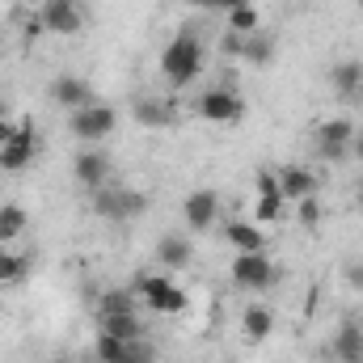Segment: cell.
I'll return each instance as SVG.
<instances>
[{"mask_svg":"<svg viewBox=\"0 0 363 363\" xmlns=\"http://www.w3.org/2000/svg\"><path fill=\"white\" fill-rule=\"evenodd\" d=\"M203 64H207V51H203V38H199L194 30H182L178 38H169L165 51H161V72H165V81L178 85V89H186V85L203 72Z\"/></svg>","mask_w":363,"mask_h":363,"instance_id":"cell-1","label":"cell"},{"mask_svg":"<svg viewBox=\"0 0 363 363\" xmlns=\"http://www.w3.org/2000/svg\"><path fill=\"white\" fill-rule=\"evenodd\" d=\"M131 291H135L152 313H161V317H178V313L190 308V296L182 291L169 274H135V279H131Z\"/></svg>","mask_w":363,"mask_h":363,"instance_id":"cell-2","label":"cell"},{"mask_svg":"<svg viewBox=\"0 0 363 363\" xmlns=\"http://www.w3.org/2000/svg\"><path fill=\"white\" fill-rule=\"evenodd\" d=\"M93 211L101 216V220H140L144 211H148V194L144 190H131V186H123V182H110V186H101V190H93Z\"/></svg>","mask_w":363,"mask_h":363,"instance_id":"cell-3","label":"cell"},{"mask_svg":"<svg viewBox=\"0 0 363 363\" xmlns=\"http://www.w3.org/2000/svg\"><path fill=\"white\" fill-rule=\"evenodd\" d=\"M114 127H118V114L110 106H101V101H89V106H81V110L68 114V131L81 144H101L106 135H114Z\"/></svg>","mask_w":363,"mask_h":363,"instance_id":"cell-4","label":"cell"},{"mask_svg":"<svg viewBox=\"0 0 363 363\" xmlns=\"http://www.w3.org/2000/svg\"><path fill=\"white\" fill-rule=\"evenodd\" d=\"M355 135H359V131H355V123H351L347 114H342V118H325V123H317V157L330 161V165L347 161Z\"/></svg>","mask_w":363,"mask_h":363,"instance_id":"cell-5","label":"cell"},{"mask_svg":"<svg viewBox=\"0 0 363 363\" xmlns=\"http://www.w3.org/2000/svg\"><path fill=\"white\" fill-rule=\"evenodd\" d=\"M279 279V267H274L267 254H237L233 258V283L245 287V291H267Z\"/></svg>","mask_w":363,"mask_h":363,"instance_id":"cell-6","label":"cell"},{"mask_svg":"<svg viewBox=\"0 0 363 363\" xmlns=\"http://www.w3.org/2000/svg\"><path fill=\"white\" fill-rule=\"evenodd\" d=\"M245 97L233 89H207L199 97V118H207V123H241L245 118Z\"/></svg>","mask_w":363,"mask_h":363,"instance_id":"cell-7","label":"cell"},{"mask_svg":"<svg viewBox=\"0 0 363 363\" xmlns=\"http://www.w3.org/2000/svg\"><path fill=\"white\" fill-rule=\"evenodd\" d=\"M38 26L47 34H81L85 9L77 0H47V4H38Z\"/></svg>","mask_w":363,"mask_h":363,"instance_id":"cell-8","label":"cell"},{"mask_svg":"<svg viewBox=\"0 0 363 363\" xmlns=\"http://www.w3.org/2000/svg\"><path fill=\"white\" fill-rule=\"evenodd\" d=\"M34 148H38V135H34V123L26 118V123H17L13 140L0 144V169H4V174H21V169L34 161Z\"/></svg>","mask_w":363,"mask_h":363,"instance_id":"cell-9","label":"cell"},{"mask_svg":"<svg viewBox=\"0 0 363 363\" xmlns=\"http://www.w3.org/2000/svg\"><path fill=\"white\" fill-rule=\"evenodd\" d=\"M72 178L93 194V190L110 186V178H114V161H110L101 148H81V152H77V161H72Z\"/></svg>","mask_w":363,"mask_h":363,"instance_id":"cell-10","label":"cell"},{"mask_svg":"<svg viewBox=\"0 0 363 363\" xmlns=\"http://www.w3.org/2000/svg\"><path fill=\"white\" fill-rule=\"evenodd\" d=\"M182 216H186V228L190 233H207L220 216V194L216 190H194L186 203H182Z\"/></svg>","mask_w":363,"mask_h":363,"instance_id":"cell-11","label":"cell"},{"mask_svg":"<svg viewBox=\"0 0 363 363\" xmlns=\"http://www.w3.org/2000/svg\"><path fill=\"white\" fill-rule=\"evenodd\" d=\"M283 194H279V178L274 174H258V203H254V224H274L283 220Z\"/></svg>","mask_w":363,"mask_h":363,"instance_id":"cell-12","label":"cell"},{"mask_svg":"<svg viewBox=\"0 0 363 363\" xmlns=\"http://www.w3.org/2000/svg\"><path fill=\"white\" fill-rule=\"evenodd\" d=\"M274 178H279V194H283L287 203H300V199L317 194V174L304 169V165H283Z\"/></svg>","mask_w":363,"mask_h":363,"instance_id":"cell-13","label":"cell"},{"mask_svg":"<svg viewBox=\"0 0 363 363\" xmlns=\"http://www.w3.org/2000/svg\"><path fill=\"white\" fill-rule=\"evenodd\" d=\"M51 97H55V106H64L68 114H72V110H81V106H89V101H93L89 81H81L77 72H64V77H55V81H51Z\"/></svg>","mask_w":363,"mask_h":363,"instance_id":"cell-14","label":"cell"},{"mask_svg":"<svg viewBox=\"0 0 363 363\" xmlns=\"http://www.w3.org/2000/svg\"><path fill=\"white\" fill-rule=\"evenodd\" d=\"M224 237H228V245H233L237 254H267V233H262V224H254V220H233V224H224Z\"/></svg>","mask_w":363,"mask_h":363,"instance_id":"cell-15","label":"cell"},{"mask_svg":"<svg viewBox=\"0 0 363 363\" xmlns=\"http://www.w3.org/2000/svg\"><path fill=\"white\" fill-rule=\"evenodd\" d=\"M334 359L338 363H363V325L355 317H347L342 325H338V334H334Z\"/></svg>","mask_w":363,"mask_h":363,"instance_id":"cell-16","label":"cell"},{"mask_svg":"<svg viewBox=\"0 0 363 363\" xmlns=\"http://www.w3.org/2000/svg\"><path fill=\"white\" fill-rule=\"evenodd\" d=\"M157 258H161V267H169V271H186L190 258H194V245H190L186 237H178V233H169V237L157 241Z\"/></svg>","mask_w":363,"mask_h":363,"instance_id":"cell-17","label":"cell"},{"mask_svg":"<svg viewBox=\"0 0 363 363\" xmlns=\"http://www.w3.org/2000/svg\"><path fill=\"white\" fill-rule=\"evenodd\" d=\"M330 85H334V93H342V97L363 93V64L359 60H342V64H334V68H330Z\"/></svg>","mask_w":363,"mask_h":363,"instance_id":"cell-18","label":"cell"},{"mask_svg":"<svg viewBox=\"0 0 363 363\" xmlns=\"http://www.w3.org/2000/svg\"><path fill=\"white\" fill-rule=\"evenodd\" d=\"M26 279H30V254L0 250V287H21Z\"/></svg>","mask_w":363,"mask_h":363,"instance_id":"cell-19","label":"cell"},{"mask_svg":"<svg viewBox=\"0 0 363 363\" xmlns=\"http://www.w3.org/2000/svg\"><path fill=\"white\" fill-rule=\"evenodd\" d=\"M274 330V317L271 308H262V304H250L245 313H241V334L250 338V342H267Z\"/></svg>","mask_w":363,"mask_h":363,"instance_id":"cell-20","label":"cell"},{"mask_svg":"<svg viewBox=\"0 0 363 363\" xmlns=\"http://www.w3.org/2000/svg\"><path fill=\"white\" fill-rule=\"evenodd\" d=\"M131 114H135L140 127H169L174 114H178V106H174V101H152V97H148V101H135Z\"/></svg>","mask_w":363,"mask_h":363,"instance_id":"cell-21","label":"cell"},{"mask_svg":"<svg viewBox=\"0 0 363 363\" xmlns=\"http://www.w3.org/2000/svg\"><path fill=\"white\" fill-rule=\"evenodd\" d=\"M135 291L131 287H110V291H101V300H97V317H114V313H135Z\"/></svg>","mask_w":363,"mask_h":363,"instance_id":"cell-22","label":"cell"},{"mask_svg":"<svg viewBox=\"0 0 363 363\" xmlns=\"http://www.w3.org/2000/svg\"><path fill=\"white\" fill-rule=\"evenodd\" d=\"M97 321H101V330H106V334H114V338H123V342L144 338V325H140V317H135V313H114V317H97Z\"/></svg>","mask_w":363,"mask_h":363,"instance_id":"cell-23","label":"cell"},{"mask_svg":"<svg viewBox=\"0 0 363 363\" xmlns=\"http://www.w3.org/2000/svg\"><path fill=\"white\" fill-rule=\"evenodd\" d=\"M26 224H30L26 207H17V203H4V207H0V245H13V241L26 233Z\"/></svg>","mask_w":363,"mask_h":363,"instance_id":"cell-24","label":"cell"},{"mask_svg":"<svg viewBox=\"0 0 363 363\" xmlns=\"http://www.w3.org/2000/svg\"><path fill=\"white\" fill-rule=\"evenodd\" d=\"M241 60H245V64H271L274 60V38L271 34H250L245 47H241Z\"/></svg>","mask_w":363,"mask_h":363,"instance_id":"cell-25","label":"cell"},{"mask_svg":"<svg viewBox=\"0 0 363 363\" xmlns=\"http://www.w3.org/2000/svg\"><path fill=\"white\" fill-rule=\"evenodd\" d=\"M228 30L233 34H241V38H250V34H258V9L245 0V4H237L233 13H228Z\"/></svg>","mask_w":363,"mask_h":363,"instance_id":"cell-26","label":"cell"},{"mask_svg":"<svg viewBox=\"0 0 363 363\" xmlns=\"http://www.w3.org/2000/svg\"><path fill=\"white\" fill-rule=\"evenodd\" d=\"M152 342H144V338H135V342H127L123 347V355H114L110 363H152Z\"/></svg>","mask_w":363,"mask_h":363,"instance_id":"cell-27","label":"cell"},{"mask_svg":"<svg viewBox=\"0 0 363 363\" xmlns=\"http://www.w3.org/2000/svg\"><path fill=\"white\" fill-rule=\"evenodd\" d=\"M296 220H300L304 228H317V224H321V199H317V194L300 199V203H296Z\"/></svg>","mask_w":363,"mask_h":363,"instance_id":"cell-28","label":"cell"},{"mask_svg":"<svg viewBox=\"0 0 363 363\" xmlns=\"http://www.w3.org/2000/svg\"><path fill=\"white\" fill-rule=\"evenodd\" d=\"M123 347H127L123 338H114V334L101 330V334H97V347H93V351H97V363H110L114 355H123Z\"/></svg>","mask_w":363,"mask_h":363,"instance_id":"cell-29","label":"cell"},{"mask_svg":"<svg viewBox=\"0 0 363 363\" xmlns=\"http://www.w3.org/2000/svg\"><path fill=\"white\" fill-rule=\"evenodd\" d=\"M241 47H245V38H241V34H233V30L220 38V51H224V55H241Z\"/></svg>","mask_w":363,"mask_h":363,"instance_id":"cell-30","label":"cell"},{"mask_svg":"<svg viewBox=\"0 0 363 363\" xmlns=\"http://www.w3.org/2000/svg\"><path fill=\"white\" fill-rule=\"evenodd\" d=\"M347 283H351L355 291H363V258L359 262H347Z\"/></svg>","mask_w":363,"mask_h":363,"instance_id":"cell-31","label":"cell"},{"mask_svg":"<svg viewBox=\"0 0 363 363\" xmlns=\"http://www.w3.org/2000/svg\"><path fill=\"white\" fill-rule=\"evenodd\" d=\"M237 4H245V0H211V13H233Z\"/></svg>","mask_w":363,"mask_h":363,"instance_id":"cell-32","label":"cell"},{"mask_svg":"<svg viewBox=\"0 0 363 363\" xmlns=\"http://www.w3.org/2000/svg\"><path fill=\"white\" fill-rule=\"evenodd\" d=\"M13 131H17V127H13L9 118H0V144H9V140H13Z\"/></svg>","mask_w":363,"mask_h":363,"instance_id":"cell-33","label":"cell"},{"mask_svg":"<svg viewBox=\"0 0 363 363\" xmlns=\"http://www.w3.org/2000/svg\"><path fill=\"white\" fill-rule=\"evenodd\" d=\"M351 157H355V161H363V131L355 135V144H351Z\"/></svg>","mask_w":363,"mask_h":363,"instance_id":"cell-34","label":"cell"},{"mask_svg":"<svg viewBox=\"0 0 363 363\" xmlns=\"http://www.w3.org/2000/svg\"><path fill=\"white\" fill-rule=\"evenodd\" d=\"M190 9H203V13H211V0H186Z\"/></svg>","mask_w":363,"mask_h":363,"instance_id":"cell-35","label":"cell"},{"mask_svg":"<svg viewBox=\"0 0 363 363\" xmlns=\"http://www.w3.org/2000/svg\"><path fill=\"white\" fill-rule=\"evenodd\" d=\"M0 118H9V106H4V97H0Z\"/></svg>","mask_w":363,"mask_h":363,"instance_id":"cell-36","label":"cell"},{"mask_svg":"<svg viewBox=\"0 0 363 363\" xmlns=\"http://www.w3.org/2000/svg\"><path fill=\"white\" fill-rule=\"evenodd\" d=\"M26 4H47V0H26Z\"/></svg>","mask_w":363,"mask_h":363,"instance_id":"cell-37","label":"cell"},{"mask_svg":"<svg viewBox=\"0 0 363 363\" xmlns=\"http://www.w3.org/2000/svg\"><path fill=\"white\" fill-rule=\"evenodd\" d=\"M359 207H363V190H359Z\"/></svg>","mask_w":363,"mask_h":363,"instance_id":"cell-38","label":"cell"},{"mask_svg":"<svg viewBox=\"0 0 363 363\" xmlns=\"http://www.w3.org/2000/svg\"><path fill=\"white\" fill-rule=\"evenodd\" d=\"M60 363H68V359H60Z\"/></svg>","mask_w":363,"mask_h":363,"instance_id":"cell-39","label":"cell"},{"mask_svg":"<svg viewBox=\"0 0 363 363\" xmlns=\"http://www.w3.org/2000/svg\"><path fill=\"white\" fill-rule=\"evenodd\" d=\"M359 9H363V0H359Z\"/></svg>","mask_w":363,"mask_h":363,"instance_id":"cell-40","label":"cell"}]
</instances>
